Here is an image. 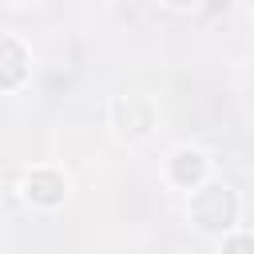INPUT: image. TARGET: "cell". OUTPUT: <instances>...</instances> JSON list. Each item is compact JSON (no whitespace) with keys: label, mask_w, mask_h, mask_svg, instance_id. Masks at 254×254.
<instances>
[{"label":"cell","mask_w":254,"mask_h":254,"mask_svg":"<svg viewBox=\"0 0 254 254\" xmlns=\"http://www.w3.org/2000/svg\"><path fill=\"white\" fill-rule=\"evenodd\" d=\"M24 48L16 44V40H8V36H0V87H12V83H20L24 79Z\"/></svg>","instance_id":"2"},{"label":"cell","mask_w":254,"mask_h":254,"mask_svg":"<svg viewBox=\"0 0 254 254\" xmlns=\"http://www.w3.org/2000/svg\"><path fill=\"white\" fill-rule=\"evenodd\" d=\"M190 214H194V222L206 226V230L230 226V218H234V194H230L226 187H206V190H198V198L190 202Z\"/></svg>","instance_id":"1"},{"label":"cell","mask_w":254,"mask_h":254,"mask_svg":"<svg viewBox=\"0 0 254 254\" xmlns=\"http://www.w3.org/2000/svg\"><path fill=\"white\" fill-rule=\"evenodd\" d=\"M28 194H32L36 202H44V206H56V202L64 198V183H60V175H52V171H36V175L28 179Z\"/></svg>","instance_id":"3"},{"label":"cell","mask_w":254,"mask_h":254,"mask_svg":"<svg viewBox=\"0 0 254 254\" xmlns=\"http://www.w3.org/2000/svg\"><path fill=\"white\" fill-rule=\"evenodd\" d=\"M202 167H206V163H202V155L183 151V155H175V167H171V171H175V179H179V183H187V187H190V183H198V179H202Z\"/></svg>","instance_id":"4"},{"label":"cell","mask_w":254,"mask_h":254,"mask_svg":"<svg viewBox=\"0 0 254 254\" xmlns=\"http://www.w3.org/2000/svg\"><path fill=\"white\" fill-rule=\"evenodd\" d=\"M222 254H254V238L238 234V238H230V242L222 246Z\"/></svg>","instance_id":"5"}]
</instances>
